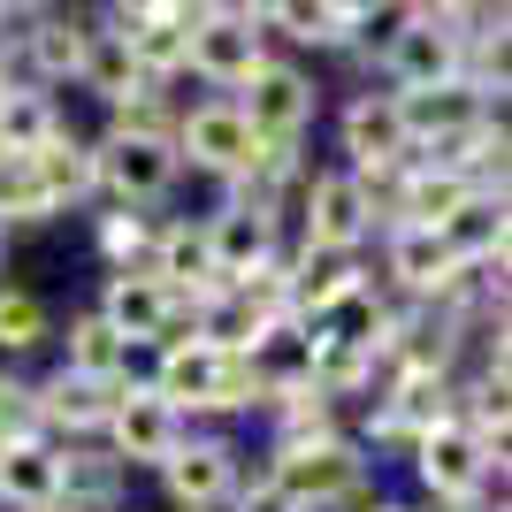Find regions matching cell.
Masks as SVG:
<instances>
[{
  "label": "cell",
  "instance_id": "obj_1",
  "mask_svg": "<svg viewBox=\"0 0 512 512\" xmlns=\"http://www.w3.org/2000/svg\"><path fill=\"white\" fill-rule=\"evenodd\" d=\"M138 375H146V383L161 390L192 428H207V421H253V413H260L253 360H245V352H214V344H199V337L153 344L146 360H138Z\"/></svg>",
  "mask_w": 512,
  "mask_h": 512
},
{
  "label": "cell",
  "instance_id": "obj_2",
  "mask_svg": "<svg viewBox=\"0 0 512 512\" xmlns=\"http://www.w3.org/2000/svg\"><path fill=\"white\" fill-rule=\"evenodd\" d=\"M260 474H276L283 490L299 497V512H367L383 497L375 459L352 436H329V444H268L260 451Z\"/></svg>",
  "mask_w": 512,
  "mask_h": 512
},
{
  "label": "cell",
  "instance_id": "obj_3",
  "mask_svg": "<svg viewBox=\"0 0 512 512\" xmlns=\"http://www.w3.org/2000/svg\"><path fill=\"white\" fill-rule=\"evenodd\" d=\"M406 467H413L421 505H467V497L505 490V459H490V451H482V436H474L459 413H444L436 428H421V436H413Z\"/></svg>",
  "mask_w": 512,
  "mask_h": 512
},
{
  "label": "cell",
  "instance_id": "obj_4",
  "mask_svg": "<svg viewBox=\"0 0 512 512\" xmlns=\"http://www.w3.org/2000/svg\"><path fill=\"white\" fill-rule=\"evenodd\" d=\"M230 100H237V115L253 123L260 146H306L314 123H321V77L299 62V54H283V46L230 92Z\"/></svg>",
  "mask_w": 512,
  "mask_h": 512
},
{
  "label": "cell",
  "instance_id": "obj_5",
  "mask_svg": "<svg viewBox=\"0 0 512 512\" xmlns=\"http://www.w3.org/2000/svg\"><path fill=\"white\" fill-rule=\"evenodd\" d=\"M169 146H176V169H184V176H207V184H230V176H245L260 161V138H253V123L237 115L230 92H207V100H184V107H176Z\"/></svg>",
  "mask_w": 512,
  "mask_h": 512
},
{
  "label": "cell",
  "instance_id": "obj_6",
  "mask_svg": "<svg viewBox=\"0 0 512 512\" xmlns=\"http://www.w3.org/2000/svg\"><path fill=\"white\" fill-rule=\"evenodd\" d=\"M184 184L169 138H123L100 130L92 138V207H169V192Z\"/></svg>",
  "mask_w": 512,
  "mask_h": 512
},
{
  "label": "cell",
  "instance_id": "obj_7",
  "mask_svg": "<svg viewBox=\"0 0 512 512\" xmlns=\"http://www.w3.org/2000/svg\"><path fill=\"white\" fill-rule=\"evenodd\" d=\"M153 482H161V505L169 512H230L237 482H245V451H237L222 428H192V436L153 467Z\"/></svg>",
  "mask_w": 512,
  "mask_h": 512
},
{
  "label": "cell",
  "instance_id": "obj_8",
  "mask_svg": "<svg viewBox=\"0 0 512 512\" xmlns=\"http://www.w3.org/2000/svg\"><path fill=\"white\" fill-rule=\"evenodd\" d=\"M291 237L299 245H337V253H367L375 245V207H367L360 176L329 161V169H306L299 207H291Z\"/></svg>",
  "mask_w": 512,
  "mask_h": 512
},
{
  "label": "cell",
  "instance_id": "obj_9",
  "mask_svg": "<svg viewBox=\"0 0 512 512\" xmlns=\"http://www.w3.org/2000/svg\"><path fill=\"white\" fill-rule=\"evenodd\" d=\"M184 436H192V421H184V413H176L146 375H123V383H115V413H107L100 444L115 451L130 474H153L176 444H184Z\"/></svg>",
  "mask_w": 512,
  "mask_h": 512
},
{
  "label": "cell",
  "instance_id": "obj_10",
  "mask_svg": "<svg viewBox=\"0 0 512 512\" xmlns=\"http://www.w3.org/2000/svg\"><path fill=\"white\" fill-rule=\"evenodd\" d=\"M92 314H100L115 337H130L138 352L192 337V299L161 291V283L138 276V268H107V276H100V299H92Z\"/></svg>",
  "mask_w": 512,
  "mask_h": 512
},
{
  "label": "cell",
  "instance_id": "obj_11",
  "mask_svg": "<svg viewBox=\"0 0 512 512\" xmlns=\"http://www.w3.org/2000/svg\"><path fill=\"white\" fill-rule=\"evenodd\" d=\"M268 54H276V46H268L260 23L222 16V8H199V16H192V39H184V77H199L207 92H237L260 62H268Z\"/></svg>",
  "mask_w": 512,
  "mask_h": 512
},
{
  "label": "cell",
  "instance_id": "obj_12",
  "mask_svg": "<svg viewBox=\"0 0 512 512\" xmlns=\"http://www.w3.org/2000/svg\"><path fill=\"white\" fill-rule=\"evenodd\" d=\"M85 31H92V16H85V8H62V0L39 8V16H23L16 23V54H8V77H23V85H39V92L77 85Z\"/></svg>",
  "mask_w": 512,
  "mask_h": 512
},
{
  "label": "cell",
  "instance_id": "obj_13",
  "mask_svg": "<svg viewBox=\"0 0 512 512\" xmlns=\"http://www.w3.org/2000/svg\"><path fill=\"white\" fill-rule=\"evenodd\" d=\"M31 406H39V436L46 444H100L107 413H115V383L46 367V375H31Z\"/></svg>",
  "mask_w": 512,
  "mask_h": 512
},
{
  "label": "cell",
  "instance_id": "obj_14",
  "mask_svg": "<svg viewBox=\"0 0 512 512\" xmlns=\"http://www.w3.org/2000/svg\"><path fill=\"white\" fill-rule=\"evenodd\" d=\"M337 153H344V169H390V161H413L398 92H390V85L352 92V100L337 107Z\"/></svg>",
  "mask_w": 512,
  "mask_h": 512
},
{
  "label": "cell",
  "instance_id": "obj_15",
  "mask_svg": "<svg viewBox=\"0 0 512 512\" xmlns=\"http://www.w3.org/2000/svg\"><path fill=\"white\" fill-rule=\"evenodd\" d=\"M375 69H383L390 92L444 85V77H459V31H451L444 16H421V23H406V31L390 39V54H383Z\"/></svg>",
  "mask_w": 512,
  "mask_h": 512
},
{
  "label": "cell",
  "instance_id": "obj_16",
  "mask_svg": "<svg viewBox=\"0 0 512 512\" xmlns=\"http://www.w3.org/2000/svg\"><path fill=\"white\" fill-rule=\"evenodd\" d=\"M199 222H207V260H214V276H222V283H237V276H253V268H268V260H283V230L268 222V214L207 207Z\"/></svg>",
  "mask_w": 512,
  "mask_h": 512
},
{
  "label": "cell",
  "instance_id": "obj_17",
  "mask_svg": "<svg viewBox=\"0 0 512 512\" xmlns=\"http://www.w3.org/2000/svg\"><path fill=\"white\" fill-rule=\"evenodd\" d=\"M54 344H62V360L54 367H69V375H92V383H123V375H138V344L130 337H115L92 306H77L69 321H54Z\"/></svg>",
  "mask_w": 512,
  "mask_h": 512
},
{
  "label": "cell",
  "instance_id": "obj_18",
  "mask_svg": "<svg viewBox=\"0 0 512 512\" xmlns=\"http://www.w3.org/2000/svg\"><path fill=\"white\" fill-rule=\"evenodd\" d=\"M62 505V444L16 436L0 444V512H46Z\"/></svg>",
  "mask_w": 512,
  "mask_h": 512
},
{
  "label": "cell",
  "instance_id": "obj_19",
  "mask_svg": "<svg viewBox=\"0 0 512 512\" xmlns=\"http://www.w3.org/2000/svg\"><path fill=\"white\" fill-rule=\"evenodd\" d=\"M398 115H406V138H413V146H428V138H451V130L482 123V115H505V107H490L467 77H444V85L398 92Z\"/></svg>",
  "mask_w": 512,
  "mask_h": 512
},
{
  "label": "cell",
  "instance_id": "obj_20",
  "mask_svg": "<svg viewBox=\"0 0 512 512\" xmlns=\"http://www.w3.org/2000/svg\"><path fill=\"white\" fill-rule=\"evenodd\" d=\"M192 16H199V8L169 0V8H153V16L123 23V46H130V62H138V77H146V85H176V77H184V39H192Z\"/></svg>",
  "mask_w": 512,
  "mask_h": 512
},
{
  "label": "cell",
  "instance_id": "obj_21",
  "mask_svg": "<svg viewBox=\"0 0 512 512\" xmlns=\"http://www.w3.org/2000/svg\"><path fill=\"white\" fill-rule=\"evenodd\" d=\"M62 505L69 512H123L130 467L107 444H62Z\"/></svg>",
  "mask_w": 512,
  "mask_h": 512
},
{
  "label": "cell",
  "instance_id": "obj_22",
  "mask_svg": "<svg viewBox=\"0 0 512 512\" xmlns=\"http://www.w3.org/2000/svg\"><path fill=\"white\" fill-rule=\"evenodd\" d=\"M260 31H268V46H291V54H344L352 46V16L337 0H276L260 16Z\"/></svg>",
  "mask_w": 512,
  "mask_h": 512
},
{
  "label": "cell",
  "instance_id": "obj_23",
  "mask_svg": "<svg viewBox=\"0 0 512 512\" xmlns=\"http://www.w3.org/2000/svg\"><path fill=\"white\" fill-rule=\"evenodd\" d=\"M62 123H69V115H62V100H54V92L23 85V77H0V153L46 146Z\"/></svg>",
  "mask_w": 512,
  "mask_h": 512
},
{
  "label": "cell",
  "instance_id": "obj_24",
  "mask_svg": "<svg viewBox=\"0 0 512 512\" xmlns=\"http://www.w3.org/2000/svg\"><path fill=\"white\" fill-rule=\"evenodd\" d=\"M153 230H161V214H153V207H100V214H92V260H100V276H107V268H138V276H146Z\"/></svg>",
  "mask_w": 512,
  "mask_h": 512
},
{
  "label": "cell",
  "instance_id": "obj_25",
  "mask_svg": "<svg viewBox=\"0 0 512 512\" xmlns=\"http://www.w3.org/2000/svg\"><path fill=\"white\" fill-rule=\"evenodd\" d=\"M130 85H146L138 77V62H130V46H123V23H107V16H92V31H85V62H77V92H92V100H123Z\"/></svg>",
  "mask_w": 512,
  "mask_h": 512
},
{
  "label": "cell",
  "instance_id": "obj_26",
  "mask_svg": "<svg viewBox=\"0 0 512 512\" xmlns=\"http://www.w3.org/2000/svg\"><path fill=\"white\" fill-rule=\"evenodd\" d=\"M474 199V184H459V176L428 169V161H406V184H398V207H390V222H413V230H444L451 214Z\"/></svg>",
  "mask_w": 512,
  "mask_h": 512
},
{
  "label": "cell",
  "instance_id": "obj_27",
  "mask_svg": "<svg viewBox=\"0 0 512 512\" xmlns=\"http://www.w3.org/2000/svg\"><path fill=\"white\" fill-rule=\"evenodd\" d=\"M505 230H512L505 192H474L436 237H444V253L459 260V268H474V260H497V253H505Z\"/></svg>",
  "mask_w": 512,
  "mask_h": 512
},
{
  "label": "cell",
  "instance_id": "obj_28",
  "mask_svg": "<svg viewBox=\"0 0 512 512\" xmlns=\"http://www.w3.org/2000/svg\"><path fill=\"white\" fill-rule=\"evenodd\" d=\"M54 306L39 299V291H23V283H0V367H23L39 360L46 344H54Z\"/></svg>",
  "mask_w": 512,
  "mask_h": 512
},
{
  "label": "cell",
  "instance_id": "obj_29",
  "mask_svg": "<svg viewBox=\"0 0 512 512\" xmlns=\"http://www.w3.org/2000/svg\"><path fill=\"white\" fill-rule=\"evenodd\" d=\"M176 92L169 85H130L123 100H107V130H123V138H169L176 130Z\"/></svg>",
  "mask_w": 512,
  "mask_h": 512
},
{
  "label": "cell",
  "instance_id": "obj_30",
  "mask_svg": "<svg viewBox=\"0 0 512 512\" xmlns=\"http://www.w3.org/2000/svg\"><path fill=\"white\" fill-rule=\"evenodd\" d=\"M16 436H39V406H31L23 367H0V444H16Z\"/></svg>",
  "mask_w": 512,
  "mask_h": 512
},
{
  "label": "cell",
  "instance_id": "obj_31",
  "mask_svg": "<svg viewBox=\"0 0 512 512\" xmlns=\"http://www.w3.org/2000/svg\"><path fill=\"white\" fill-rule=\"evenodd\" d=\"M230 512H299V497L283 490L276 474H260V467H245V482H237Z\"/></svg>",
  "mask_w": 512,
  "mask_h": 512
},
{
  "label": "cell",
  "instance_id": "obj_32",
  "mask_svg": "<svg viewBox=\"0 0 512 512\" xmlns=\"http://www.w3.org/2000/svg\"><path fill=\"white\" fill-rule=\"evenodd\" d=\"M100 8H107V23H138L153 8H169V0H100Z\"/></svg>",
  "mask_w": 512,
  "mask_h": 512
},
{
  "label": "cell",
  "instance_id": "obj_33",
  "mask_svg": "<svg viewBox=\"0 0 512 512\" xmlns=\"http://www.w3.org/2000/svg\"><path fill=\"white\" fill-rule=\"evenodd\" d=\"M39 8H54V0H0V16L23 23V16H39Z\"/></svg>",
  "mask_w": 512,
  "mask_h": 512
},
{
  "label": "cell",
  "instance_id": "obj_34",
  "mask_svg": "<svg viewBox=\"0 0 512 512\" xmlns=\"http://www.w3.org/2000/svg\"><path fill=\"white\" fill-rule=\"evenodd\" d=\"M367 512H428V505H421V497H375Z\"/></svg>",
  "mask_w": 512,
  "mask_h": 512
},
{
  "label": "cell",
  "instance_id": "obj_35",
  "mask_svg": "<svg viewBox=\"0 0 512 512\" xmlns=\"http://www.w3.org/2000/svg\"><path fill=\"white\" fill-rule=\"evenodd\" d=\"M8 54H16V23L0 16V77H8Z\"/></svg>",
  "mask_w": 512,
  "mask_h": 512
},
{
  "label": "cell",
  "instance_id": "obj_36",
  "mask_svg": "<svg viewBox=\"0 0 512 512\" xmlns=\"http://www.w3.org/2000/svg\"><path fill=\"white\" fill-rule=\"evenodd\" d=\"M337 8H344V16H360V8H375V0H337Z\"/></svg>",
  "mask_w": 512,
  "mask_h": 512
},
{
  "label": "cell",
  "instance_id": "obj_37",
  "mask_svg": "<svg viewBox=\"0 0 512 512\" xmlns=\"http://www.w3.org/2000/svg\"><path fill=\"white\" fill-rule=\"evenodd\" d=\"M0 283H8V230H0Z\"/></svg>",
  "mask_w": 512,
  "mask_h": 512
},
{
  "label": "cell",
  "instance_id": "obj_38",
  "mask_svg": "<svg viewBox=\"0 0 512 512\" xmlns=\"http://www.w3.org/2000/svg\"><path fill=\"white\" fill-rule=\"evenodd\" d=\"M8 161H16V153H0V184H8Z\"/></svg>",
  "mask_w": 512,
  "mask_h": 512
},
{
  "label": "cell",
  "instance_id": "obj_39",
  "mask_svg": "<svg viewBox=\"0 0 512 512\" xmlns=\"http://www.w3.org/2000/svg\"><path fill=\"white\" fill-rule=\"evenodd\" d=\"M184 8H222V0H184Z\"/></svg>",
  "mask_w": 512,
  "mask_h": 512
},
{
  "label": "cell",
  "instance_id": "obj_40",
  "mask_svg": "<svg viewBox=\"0 0 512 512\" xmlns=\"http://www.w3.org/2000/svg\"><path fill=\"white\" fill-rule=\"evenodd\" d=\"M46 512H69V505H46Z\"/></svg>",
  "mask_w": 512,
  "mask_h": 512
},
{
  "label": "cell",
  "instance_id": "obj_41",
  "mask_svg": "<svg viewBox=\"0 0 512 512\" xmlns=\"http://www.w3.org/2000/svg\"><path fill=\"white\" fill-rule=\"evenodd\" d=\"M69 8H85V0H69Z\"/></svg>",
  "mask_w": 512,
  "mask_h": 512
},
{
  "label": "cell",
  "instance_id": "obj_42",
  "mask_svg": "<svg viewBox=\"0 0 512 512\" xmlns=\"http://www.w3.org/2000/svg\"><path fill=\"white\" fill-rule=\"evenodd\" d=\"M123 512H138V505H123Z\"/></svg>",
  "mask_w": 512,
  "mask_h": 512
}]
</instances>
